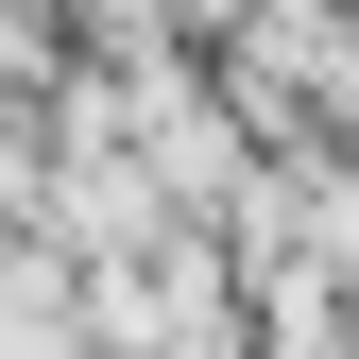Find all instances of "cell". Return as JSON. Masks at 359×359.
<instances>
[{
	"instance_id": "obj_1",
	"label": "cell",
	"mask_w": 359,
	"mask_h": 359,
	"mask_svg": "<svg viewBox=\"0 0 359 359\" xmlns=\"http://www.w3.org/2000/svg\"><path fill=\"white\" fill-rule=\"evenodd\" d=\"M240 274H222V240H189V222H154L137 257H103V274H69V342L103 359H240Z\"/></svg>"
}]
</instances>
